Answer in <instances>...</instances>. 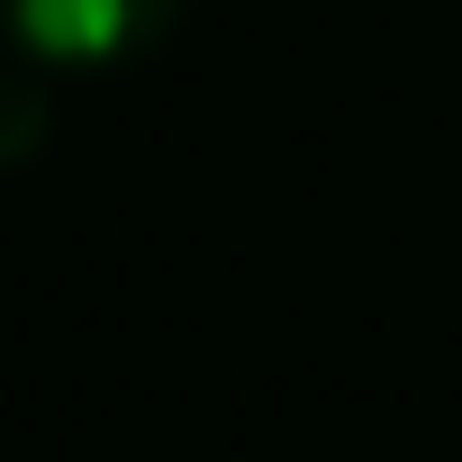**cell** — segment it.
I'll list each match as a JSON object with an SVG mask.
<instances>
[{
    "mask_svg": "<svg viewBox=\"0 0 462 462\" xmlns=\"http://www.w3.org/2000/svg\"><path fill=\"white\" fill-rule=\"evenodd\" d=\"M55 127V100H46V64H28L10 46V64H0V163H28Z\"/></svg>",
    "mask_w": 462,
    "mask_h": 462,
    "instance_id": "7a4b0ae2",
    "label": "cell"
},
{
    "mask_svg": "<svg viewBox=\"0 0 462 462\" xmlns=\"http://www.w3.org/2000/svg\"><path fill=\"white\" fill-rule=\"evenodd\" d=\"M181 19V0H0L10 46L46 73H118L154 55Z\"/></svg>",
    "mask_w": 462,
    "mask_h": 462,
    "instance_id": "6da1fadb",
    "label": "cell"
}]
</instances>
